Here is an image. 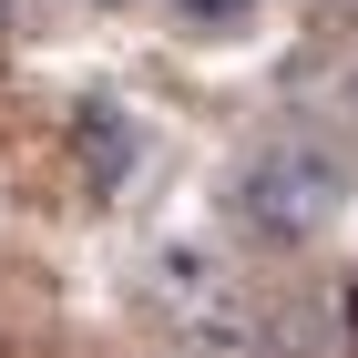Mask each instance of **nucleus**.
Segmentation results:
<instances>
[{"mask_svg": "<svg viewBox=\"0 0 358 358\" xmlns=\"http://www.w3.org/2000/svg\"><path fill=\"white\" fill-rule=\"evenodd\" d=\"M317 10H358V0H317Z\"/></svg>", "mask_w": 358, "mask_h": 358, "instance_id": "obj_4", "label": "nucleus"}, {"mask_svg": "<svg viewBox=\"0 0 358 358\" xmlns=\"http://www.w3.org/2000/svg\"><path fill=\"white\" fill-rule=\"evenodd\" d=\"M194 21H236V10H246V0H185Z\"/></svg>", "mask_w": 358, "mask_h": 358, "instance_id": "obj_3", "label": "nucleus"}, {"mask_svg": "<svg viewBox=\"0 0 358 358\" xmlns=\"http://www.w3.org/2000/svg\"><path fill=\"white\" fill-rule=\"evenodd\" d=\"M10 10H21V0H0V21H10Z\"/></svg>", "mask_w": 358, "mask_h": 358, "instance_id": "obj_5", "label": "nucleus"}, {"mask_svg": "<svg viewBox=\"0 0 358 358\" xmlns=\"http://www.w3.org/2000/svg\"><path fill=\"white\" fill-rule=\"evenodd\" d=\"M348 92H358V83H348Z\"/></svg>", "mask_w": 358, "mask_h": 358, "instance_id": "obj_6", "label": "nucleus"}, {"mask_svg": "<svg viewBox=\"0 0 358 358\" xmlns=\"http://www.w3.org/2000/svg\"><path fill=\"white\" fill-rule=\"evenodd\" d=\"M236 205H246V225L266 246H317L348 215V164L317 154V143H276V154H256V174H246Z\"/></svg>", "mask_w": 358, "mask_h": 358, "instance_id": "obj_1", "label": "nucleus"}, {"mask_svg": "<svg viewBox=\"0 0 358 358\" xmlns=\"http://www.w3.org/2000/svg\"><path fill=\"white\" fill-rule=\"evenodd\" d=\"M72 143H83V185H92V194H113V185H123V164H134L123 113H83V123H72Z\"/></svg>", "mask_w": 358, "mask_h": 358, "instance_id": "obj_2", "label": "nucleus"}]
</instances>
